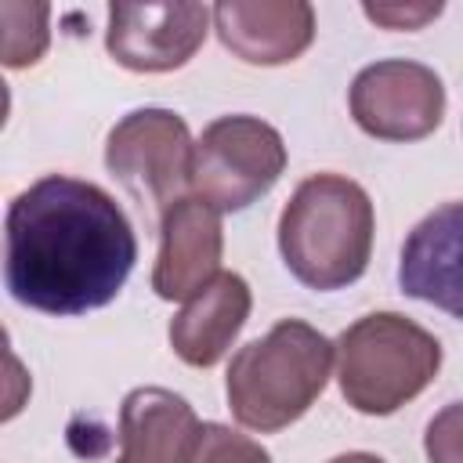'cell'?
I'll use <instances>...</instances> for the list:
<instances>
[{
	"mask_svg": "<svg viewBox=\"0 0 463 463\" xmlns=\"http://www.w3.org/2000/svg\"><path fill=\"white\" fill-rule=\"evenodd\" d=\"M134 260V228L94 181L47 174L7 206L4 282L33 311L58 318L98 311L116 300Z\"/></svg>",
	"mask_w": 463,
	"mask_h": 463,
	"instance_id": "obj_1",
	"label": "cell"
},
{
	"mask_svg": "<svg viewBox=\"0 0 463 463\" xmlns=\"http://www.w3.org/2000/svg\"><path fill=\"white\" fill-rule=\"evenodd\" d=\"M373 232V203L358 181L344 174H311L282 206L279 253L307 289H344L365 275Z\"/></svg>",
	"mask_w": 463,
	"mask_h": 463,
	"instance_id": "obj_2",
	"label": "cell"
},
{
	"mask_svg": "<svg viewBox=\"0 0 463 463\" xmlns=\"http://www.w3.org/2000/svg\"><path fill=\"white\" fill-rule=\"evenodd\" d=\"M329 369L333 344L315 326L282 318L235 351L224 376L228 409L246 430H282L315 405L329 383Z\"/></svg>",
	"mask_w": 463,
	"mask_h": 463,
	"instance_id": "obj_3",
	"label": "cell"
},
{
	"mask_svg": "<svg viewBox=\"0 0 463 463\" xmlns=\"http://www.w3.org/2000/svg\"><path fill=\"white\" fill-rule=\"evenodd\" d=\"M340 394L365 416H391L441 369V344L434 333L398 311H373L347 326L336 340Z\"/></svg>",
	"mask_w": 463,
	"mask_h": 463,
	"instance_id": "obj_4",
	"label": "cell"
},
{
	"mask_svg": "<svg viewBox=\"0 0 463 463\" xmlns=\"http://www.w3.org/2000/svg\"><path fill=\"white\" fill-rule=\"evenodd\" d=\"M286 170L282 134L260 116H221L203 127L192 156V192L217 213L246 210Z\"/></svg>",
	"mask_w": 463,
	"mask_h": 463,
	"instance_id": "obj_5",
	"label": "cell"
},
{
	"mask_svg": "<svg viewBox=\"0 0 463 463\" xmlns=\"http://www.w3.org/2000/svg\"><path fill=\"white\" fill-rule=\"evenodd\" d=\"M195 141L188 123L170 109H134L127 112L105 141L109 174L137 199L148 213H166L184 188H192Z\"/></svg>",
	"mask_w": 463,
	"mask_h": 463,
	"instance_id": "obj_6",
	"label": "cell"
},
{
	"mask_svg": "<svg viewBox=\"0 0 463 463\" xmlns=\"http://www.w3.org/2000/svg\"><path fill=\"white\" fill-rule=\"evenodd\" d=\"M347 105L354 123L369 137L420 141L434 134L445 116V87L438 72L423 61L383 58L354 76Z\"/></svg>",
	"mask_w": 463,
	"mask_h": 463,
	"instance_id": "obj_7",
	"label": "cell"
},
{
	"mask_svg": "<svg viewBox=\"0 0 463 463\" xmlns=\"http://www.w3.org/2000/svg\"><path fill=\"white\" fill-rule=\"evenodd\" d=\"M210 18L203 4H112L105 47L130 72H170L203 47Z\"/></svg>",
	"mask_w": 463,
	"mask_h": 463,
	"instance_id": "obj_8",
	"label": "cell"
},
{
	"mask_svg": "<svg viewBox=\"0 0 463 463\" xmlns=\"http://www.w3.org/2000/svg\"><path fill=\"white\" fill-rule=\"evenodd\" d=\"M398 286L463 322V199L434 206L402 242Z\"/></svg>",
	"mask_w": 463,
	"mask_h": 463,
	"instance_id": "obj_9",
	"label": "cell"
},
{
	"mask_svg": "<svg viewBox=\"0 0 463 463\" xmlns=\"http://www.w3.org/2000/svg\"><path fill=\"white\" fill-rule=\"evenodd\" d=\"M224 232L221 213L199 195L177 199L159 217V253L152 268V289L163 300H188L221 271Z\"/></svg>",
	"mask_w": 463,
	"mask_h": 463,
	"instance_id": "obj_10",
	"label": "cell"
},
{
	"mask_svg": "<svg viewBox=\"0 0 463 463\" xmlns=\"http://www.w3.org/2000/svg\"><path fill=\"white\" fill-rule=\"evenodd\" d=\"M221 43L250 65H286L315 40V7L307 0H224L213 7Z\"/></svg>",
	"mask_w": 463,
	"mask_h": 463,
	"instance_id": "obj_11",
	"label": "cell"
},
{
	"mask_svg": "<svg viewBox=\"0 0 463 463\" xmlns=\"http://www.w3.org/2000/svg\"><path fill=\"white\" fill-rule=\"evenodd\" d=\"M203 438L195 409L166 387H134L119 405L116 463H188Z\"/></svg>",
	"mask_w": 463,
	"mask_h": 463,
	"instance_id": "obj_12",
	"label": "cell"
},
{
	"mask_svg": "<svg viewBox=\"0 0 463 463\" xmlns=\"http://www.w3.org/2000/svg\"><path fill=\"white\" fill-rule=\"evenodd\" d=\"M250 286L235 271H221L206 282L174 318H170V347L184 365L210 369L224 358L232 340L250 318Z\"/></svg>",
	"mask_w": 463,
	"mask_h": 463,
	"instance_id": "obj_13",
	"label": "cell"
},
{
	"mask_svg": "<svg viewBox=\"0 0 463 463\" xmlns=\"http://www.w3.org/2000/svg\"><path fill=\"white\" fill-rule=\"evenodd\" d=\"M47 4H0V18H4V65L7 69H22L40 61V54L47 51Z\"/></svg>",
	"mask_w": 463,
	"mask_h": 463,
	"instance_id": "obj_14",
	"label": "cell"
},
{
	"mask_svg": "<svg viewBox=\"0 0 463 463\" xmlns=\"http://www.w3.org/2000/svg\"><path fill=\"white\" fill-rule=\"evenodd\" d=\"M188 463H271L268 449L224 423H203V438Z\"/></svg>",
	"mask_w": 463,
	"mask_h": 463,
	"instance_id": "obj_15",
	"label": "cell"
},
{
	"mask_svg": "<svg viewBox=\"0 0 463 463\" xmlns=\"http://www.w3.org/2000/svg\"><path fill=\"white\" fill-rule=\"evenodd\" d=\"M423 452L427 463H463V402L434 412L423 434Z\"/></svg>",
	"mask_w": 463,
	"mask_h": 463,
	"instance_id": "obj_16",
	"label": "cell"
},
{
	"mask_svg": "<svg viewBox=\"0 0 463 463\" xmlns=\"http://www.w3.org/2000/svg\"><path fill=\"white\" fill-rule=\"evenodd\" d=\"M365 18L387 29H423L430 18L441 14V4H365Z\"/></svg>",
	"mask_w": 463,
	"mask_h": 463,
	"instance_id": "obj_17",
	"label": "cell"
},
{
	"mask_svg": "<svg viewBox=\"0 0 463 463\" xmlns=\"http://www.w3.org/2000/svg\"><path fill=\"white\" fill-rule=\"evenodd\" d=\"M329 463H383V459L373 452H344V456H333Z\"/></svg>",
	"mask_w": 463,
	"mask_h": 463,
	"instance_id": "obj_18",
	"label": "cell"
}]
</instances>
